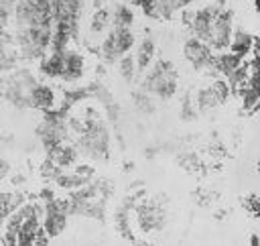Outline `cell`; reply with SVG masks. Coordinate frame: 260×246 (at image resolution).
I'll use <instances>...</instances> for the list:
<instances>
[{
	"mask_svg": "<svg viewBox=\"0 0 260 246\" xmlns=\"http://www.w3.org/2000/svg\"><path fill=\"white\" fill-rule=\"evenodd\" d=\"M134 24V12H132V6L126 4V2H120V4H114L110 8V26H116V28H132Z\"/></svg>",
	"mask_w": 260,
	"mask_h": 246,
	"instance_id": "obj_21",
	"label": "cell"
},
{
	"mask_svg": "<svg viewBox=\"0 0 260 246\" xmlns=\"http://www.w3.org/2000/svg\"><path fill=\"white\" fill-rule=\"evenodd\" d=\"M134 55V61H136V67H138V73H144L152 61H154V55H156V41L152 35H144L140 39V43L136 45V51L132 53Z\"/></svg>",
	"mask_w": 260,
	"mask_h": 246,
	"instance_id": "obj_15",
	"label": "cell"
},
{
	"mask_svg": "<svg viewBox=\"0 0 260 246\" xmlns=\"http://www.w3.org/2000/svg\"><path fill=\"white\" fill-rule=\"evenodd\" d=\"M67 197L59 199V197H49L43 201V230L45 234L51 238H57L65 232L67 228Z\"/></svg>",
	"mask_w": 260,
	"mask_h": 246,
	"instance_id": "obj_9",
	"label": "cell"
},
{
	"mask_svg": "<svg viewBox=\"0 0 260 246\" xmlns=\"http://www.w3.org/2000/svg\"><path fill=\"white\" fill-rule=\"evenodd\" d=\"M67 108H51V110H45L43 112V118L41 122L37 124V138L39 142L43 144V148L49 152L51 148H55L57 144L65 142L69 138V124H67Z\"/></svg>",
	"mask_w": 260,
	"mask_h": 246,
	"instance_id": "obj_4",
	"label": "cell"
},
{
	"mask_svg": "<svg viewBox=\"0 0 260 246\" xmlns=\"http://www.w3.org/2000/svg\"><path fill=\"white\" fill-rule=\"evenodd\" d=\"M39 83V79L28 71V69H14L10 71L4 79H2V98L4 102H8L12 108L16 110H24L30 108L28 104V94L32 89V85Z\"/></svg>",
	"mask_w": 260,
	"mask_h": 246,
	"instance_id": "obj_5",
	"label": "cell"
},
{
	"mask_svg": "<svg viewBox=\"0 0 260 246\" xmlns=\"http://www.w3.org/2000/svg\"><path fill=\"white\" fill-rule=\"evenodd\" d=\"M63 71V51L49 49L43 59H39V73L45 79H57Z\"/></svg>",
	"mask_w": 260,
	"mask_h": 246,
	"instance_id": "obj_19",
	"label": "cell"
},
{
	"mask_svg": "<svg viewBox=\"0 0 260 246\" xmlns=\"http://www.w3.org/2000/svg\"><path fill=\"white\" fill-rule=\"evenodd\" d=\"M134 45H136V37L132 33V28H116V26H110L106 30L104 41L98 47V53H100V57H102L104 63L114 65L122 55L130 53L134 49Z\"/></svg>",
	"mask_w": 260,
	"mask_h": 246,
	"instance_id": "obj_7",
	"label": "cell"
},
{
	"mask_svg": "<svg viewBox=\"0 0 260 246\" xmlns=\"http://www.w3.org/2000/svg\"><path fill=\"white\" fill-rule=\"evenodd\" d=\"M28 104L30 108H37V110H51L57 106V96L53 91L51 85L47 83H35L30 94H28Z\"/></svg>",
	"mask_w": 260,
	"mask_h": 246,
	"instance_id": "obj_17",
	"label": "cell"
},
{
	"mask_svg": "<svg viewBox=\"0 0 260 246\" xmlns=\"http://www.w3.org/2000/svg\"><path fill=\"white\" fill-rule=\"evenodd\" d=\"M230 91H232V87H230L228 79L217 77L209 85L199 87L193 94V104H195L197 112H209V110H215L217 106H221L230 98Z\"/></svg>",
	"mask_w": 260,
	"mask_h": 246,
	"instance_id": "obj_10",
	"label": "cell"
},
{
	"mask_svg": "<svg viewBox=\"0 0 260 246\" xmlns=\"http://www.w3.org/2000/svg\"><path fill=\"white\" fill-rule=\"evenodd\" d=\"M254 47H256V37H254L252 33H248L246 28H236V30L232 33L228 51H232V53H236L238 57L246 59V57L254 51Z\"/></svg>",
	"mask_w": 260,
	"mask_h": 246,
	"instance_id": "obj_18",
	"label": "cell"
},
{
	"mask_svg": "<svg viewBox=\"0 0 260 246\" xmlns=\"http://www.w3.org/2000/svg\"><path fill=\"white\" fill-rule=\"evenodd\" d=\"M110 28V6H100L93 10L89 20V35L98 37Z\"/></svg>",
	"mask_w": 260,
	"mask_h": 246,
	"instance_id": "obj_26",
	"label": "cell"
},
{
	"mask_svg": "<svg viewBox=\"0 0 260 246\" xmlns=\"http://www.w3.org/2000/svg\"><path fill=\"white\" fill-rule=\"evenodd\" d=\"M18 51L8 39H0V73H10L18 67Z\"/></svg>",
	"mask_w": 260,
	"mask_h": 246,
	"instance_id": "obj_22",
	"label": "cell"
},
{
	"mask_svg": "<svg viewBox=\"0 0 260 246\" xmlns=\"http://www.w3.org/2000/svg\"><path fill=\"white\" fill-rule=\"evenodd\" d=\"M116 65H118V73H120L122 81H126V83H134V81L138 79L140 73H138V67H136V61H134L132 51L126 53V55H122V57L116 61Z\"/></svg>",
	"mask_w": 260,
	"mask_h": 246,
	"instance_id": "obj_25",
	"label": "cell"
},
{
	"mask_svg": "<svg viewBox=\"0 0 260 246\" xmlns=\"http://www.w3.org/2000/svg\"><path fill=\"white\" fill-rule=\"evenodd\" d=\"M140 195H142V191L136 193V195L126 197V199L116 207V211H114V228H116V232L120 234V238H124V240H128V242H134V232H132V228H130V211L134 209L136 199H138Z\"/></svg>",
	"mask_w": 260,
	"mask_h": 246,
	"instance_id": "obj_13",
	"label": "cell"
},
{
	"mask_svg": "<svg viewBox=\"0 0 260 246\" xmlns=\"http://www.w3.org/2000/svg\"><path fill=\"white\" fill-rule=\"evenodd\" d=\"M177 163H179L183 169H187L189 173H193V171L199 167V161H197V157H195L193 152H179Z\"/></svg>",
	"mask_w": 260,
	"mask_h": 246,
	"instance_id": "obj_28",
	"label": "cell"
},
{
	"mask_svg": "<svg viewBox=\"0 0 260 246\" xmlns=\"http://www.w3.org/2000/svg\"><path fill=\"white\" fill-rule=\"evenodd\" d=\"M85 73V59L81 53L73 51V49H65L63 51V71L61 77L65 83H75L83 77Z\"/></svg>",
	"mask_w": 260,
	"mask_h": 246,
	"instance_id": "obj_14",
	"label": "cell"
},
{
	"mask_svg": "<svg viewBox=\"0 0 260 246\" xmlns=\"http://www.w3.org/2000/svg\"><path fill=\"white\" fill-rule=\"evenodd\" d=\"M2 100H4V98H2V89H0V102H2Z\"/></svg>",
	"mask_w": 260,
	"mask_h": 246,
	"instance_id": "obj_31",
	"label": "cell"
},
{
	"mask_svg": "<svg viewBox=\"0 0 260 246\" xmlns=\"http://www.w3.org/2000/svg\"><path fill=\"white\" fill-rule=\"evenodd\" d=\"M91 179L89 177H83L81 173H77L75 169L73 171H67V169H63L59 175H57V179L53 181L57 187H61V189H65V191H75V189H79V187H83L85 183H89Z\"/></svg>",
	"mask_w": 260,
	"mask_h": 246,
	"instance_id": "obj_23",
	"label": "cell"
},
{
	"mask_svg": "<svg viewBox=\"0 0 260 246\" xmlns=\"http://www.w3.org/2000/svg\"><path fill=\"white\" fill-rule=\"evenodd\" d=\"M130 100H132V108H134V112L136 114H140V116H152L154 112H156V98L154 96H150L148 91H144V89H134L132 94H130Z\"/></svg>",
	"mask_w": 260,
	"mask_h": 246,
	"instance_id": "obj_20",
	"label": "cell"
},
{
	"mask_svg": "<svg viewBox=\"0 0 260 246\" xmlns=\"http://www.w3.org/2000/svg\"><path fill=\"white\" fill-rule=\"evenodd\" d=\"M24 201H26L24 199V193H20V191H16V193H12V191H0V222H4Z\"/></svg>",
	"mask_w": 260,
	"mask_h": 246,
	"instance_id": "obj_24",
	"label": "cell"
},
{
	"mask_svg": "<svg viewBox=\"0 0 260 246\" xmlns=\"http://www.w3.org/2000/svg\"><path fill=\"white\" fill-rule=\"evenodd\" d=\"M232 33H234V12H232L230 8H221V10L215 14L213 22H211L207 45H209L213 51H225V49L230 47Z\"/></svg>",
	"mask_w": 260,
	"mask_h": 246,
	"instance_id": "obj_11",
	"label": "cell"
},
{
	"mask_svg": "<svg viewBox=\"0 0 260 246\" xmlns=\"http://www.w3.org/2000/svg\"><path fill=\"white\" fill-rule=\"evenodd\" d=\"M138 87L162 102L175 98L179 91V73L175 69V63L169 59L152 61V65L142 73Z\"/></svg>",
	"mask_w": 260,
	"mask_h": 246,
	"instance_id": "obj_2",
	"label": "cell"
},
{
	"mask_svg": "<svg viewBox=\"0 0 260 246\" xmlns=\"http://www.w3.org/2000/svg\"><path fill=\"white\" fill-rule=\"evenodd\" d=\"M12 22L16 28L53 24V0H18Z\"/></svg>",
	"mask_w": 260,
	"mask_h": 246,
	"instance_id": "obj_6",
	"label": "cell"
},
{
	"mask_svg": "<svg viewBox=\"0 0 260 246\" xmlns=\"http://www.w3.org/2000/svg\"><path fill=\"white\" fill-rule=\"evenodd\" d=\"M197 108H195V104H193V94L191 91H187L183 98H181V108H179V118L183 120V122H189V120H193V118H197Z\"/></svg>",
	"mask_w": 260,
	"mask_h": 246,
	"instance_id": "obj_27",
	"label": "cell"
},
{
	"mask_svg": "<svg viewBox=\"0 0 260 246\" xmlns=\"http://www.w3.org/2000/svg\"><path fill=\"white\" fill-rule=\"evenodd\" d=\"M136 222L144 234L160 232L167 224V197L156 195L152 199H142L134 205Z\"/></svg>",
	"mask_w": 260,
	"mask_h": 246,
	"instance_id": "obj_8",
	"label": "cell"
},
{
	"mask_svg": "<svg viewBox=\"0 0 260 246\" xmlns=\"http://www.w3.org/2000/svg\"><path fill=\"white\" fill-rule=\"evenodd\" d=\"M252 213H258V195H250L248 199H246V203H244Z\"/></svg>",
	"mask_w": 260,
	"mask_h": 246,
	"instance_id": "obj_29",
	"label": "cell"
},
{
	"mask_svg": "<svg viewBox=\"0 0 260 246\" xmlns=\"http://www.w3.org/2000/svg\"><path fill=\"white\" fill-rule=\"evenodd\" d=\"M53 41V24L45 26H24L14 33V47L18 57L24 61H39L47 55Z\"/></svg>",
	"mask_w": 260,
	"mask_h": 246,
	"instance_id": "obj_3",
	"label": "cell"
},
{
	"mask_svg": "<svg viewBox=\"0 0 260 246\" xmlns=\"http://www.w3.org/2000/svg\"><path fill=\"white\" fill-rule=\"evenodd\" d=\"M183 57L195 71H211L215 51L207 43H203L195 37H189L183 43Z\"/></svg>",
	"mask_w": 260,
	"mask_h": 246,
	"instance_id": "obj_12",
	"label": "cell"
},
{
	"mask_svg": "<svg viewBox=\"0 0 260 246\" xmlns=\"http://www.w3.org/2000/svg\"><path fill=\"white\" fill-rule=\"evenodd\" d=\"M73 144L79 157H85L89 161L106 163L110 159V130L95 110H87L83 118V128L75 134Z\"/></svg>",
	"mask_w": 260,
	"mask_h": 246,
	"instance_id": "obj_1",
	"label": "cell"
},
{
	"mask_svg": "<svg viewBox=\"0 0 260 246\" xmlns=\"http://www.w3.org/2000/svg\"><path fill=\"white\" fill-rule=\"evenodd\" d=\"M8 173H10V163L0 155V179L8 177Z\"/></svg>",
	"mask_w": 260,
	"mask_h": 246,
	"instance_id": "obj_30",
	"label": "cell"
},
{
	"mask_svg": "<svg viewBox=\"0 0 260 246\" xmlns=\"http://www.w3.org/2000/svg\"><path fill=\"white\" fill-rule=\"evenodd\" d=\"M47 159L53 161L59 169H71V167L77 163L79 152H77V148H75L73 142H67V140H65V142L57 144L55 148H51V150L47 152Z\"/></svg>",
	"mask_w": 260,
	"mask_h": 246,
	"instance_id": "obj_16",
	"label": "cell"
}]
</instances>
